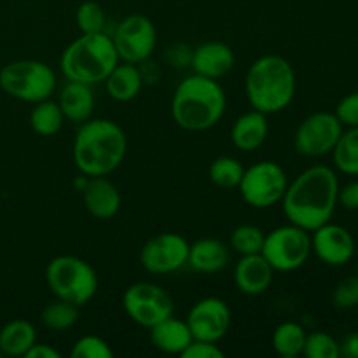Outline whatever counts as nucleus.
Returning <instances> with one entry per match:
<instances>
[{"label": "nucleus", "instance_id": "nucleus-1", "mask_svg": "<svg viewBox=\"0 0 358 358\" xmlns=\"http://www.w3.org/2000/svg\"><path fill=\"white\" fill-rule=\"evenodd\" d=\"M339 178L332 168L315 164L289 182L282 198L283 215L290 224L315 231L332 219L338 206Z\"/></svg>", "mask_w": 358, "mask_h": 358}, {"label": "nucleus", "instance_id": "nucleus-2", "mask_svg": "<svg viewBox=\"0 0 358 358\" xmlns=\"http://www.w3.org/2000/svg\"><path fill=\"white\" fill-rule=\"evenodd\" d=\"M128 152V136L110 119H93L79 124L72 145V159L84 177H108Z\"/></svg>", "mask_w": 358, "mask_h": 358}, {"label": "nucleus", "instance_id": "nucleus-3", "mask_svg": "<svg viewBox=\"0 0 358 358\" xmlns=\"http://www.w3.org/2000/svg\"><path fill=\"white\" fill-rule=\"evenodd\" d=\"M227 98L219 80L192 73L182 79L171 96V119L185 131L199 133L219 124Z\"/></svg>", "mask_w": 358, "mask_h": 358}, {"label": "nucleus", "instance_id": "nucleus-4", "mask_svg": "<svg viewBox=\"0 0 358 358\" xmlns=\"http://www.w3.org/2000/svg\"><path fill=\"white\" fill-rule=\"evenodd\" d=\"M297 79L289 59L278 55H264L255 59L245 77V93L252 108L262 114H276L292 103Z\"/></svg>", "mask_w": 358, "mask_h": 358}, {"label": "nucleus", "instance_id": "nucleus-5", "mask_svg": "<svg viewBox=\"0 0 358 358\" xmlns=\"http://www.w3.org/2000/svg\"><path fill=\"white\" fill-rule=\"evenodd\" d=\"M119 62L121 59L110 35L105 31L80 34V37L63 49L59 56V70L66 80L94 86L103 83Z\"/></svg>", "mask_w": 358, "mask_h": 358}, {"label": "nucleus", "instance_id": "nucleus-6", "mask_svg": "<svg viewBox=\"0 0 358 358\" xmlns=\"http://www.w3.org/2000/svg\"><path fill=\"white\" fill-rule=\"evenodd\" d=\"M45 283L56 299L84 306L98 290V275L93 266L77 255H58L45 266Z\"/></svg>", "mask_w": 358, "mask_h": 358}, {"label": "nucleus", "instance_id": "nucleus-7", "mask_svg": "<svg viewBox=\"0 0 358 358\" xmlns=\"http://www.w3.org/2000/svg\"><path fill=\"white\" fill-rule=\"evenodd\" d=\"M0 90L27 103L48 100L56 90V73L38 59H14L0 69Z\"/></svg>", "mask_w": 358, "mask_h": 358}, {"label": "nucleus", "instance_id": "nucleus-8", "mask_svg": "<svg viewBox=\"0 0 358 358\" xmlns=\"http://www.w3.org/2000/svg\"><path fill=\"white\" fill-rule=\"evenodd\" d=\"M261 254L275 271H296L306 264L311 255L310 231L290 222L287 226L276 227L266 233Z\"/></svg>", "mask_w": 358, "mask_h": 358}, {"label": "nucleus", "instance_id": "nucleus-9", "mask_svg": "<svg viewBox=\"0 0 358 358\" xmlns=\"http://www.w3.org/2000/svg\"><path fill=\"white\" fill-rule=\"evenodd\" d=\"M289 177L275 161H259L245 168L238 191L248 206L266 210L282 203Z\"/></svg>", "mask_w": 358, "mask_h": 358}, {"label": "nucleus", "instance_id": "nucleus-10", "mask_svg": "<svg viewBox=\"0 0 358 358\" xmlns=\"http://www.w3.org/2000/svg\"><path fill=\"white\" fill-rule=\"evenodd\" d=\"M122 308L135 324L150 329L157 322L173 315V299L161 285L136 282L122 294Z\"/></svg>", "mask_w": 358, "mask_h": 358}, {"label": "nucleus", "instance_id": "nucleus-11", "mask_svg": "<svg viewBox=\"0 0 358 358\" xmlns=\"http://www.w3.org/2000/svg\"><path fill=\"white\" fill-rule=\"evenodd\" d=\"M112 42L121 62L138 65L152 56L157 44V30L143 14H129L117 23Z\"/></svg>", "mask_w": 358, "mask_h": 358}, {"label": "nucleus", "instance_id": "nucleus-12", "mask_svg": "<svg viewBox=\"0 0 358 358\" xmlns=\"http://www.w3.org/2000/svg\"><path fill=\"white\" fill-rule=\"evenodd\" d=\"M345 126L334 112H315L303 119L294 135V147L301 156L322 157L334 150Z\"/></svg>", "mask_w": 358, "mask_h": 358}, {"label": "nucleus", "instance_id": "nucleus-13", "mask_svg": "<svg viewBox=\"0 0 358 358\" xmlns=\"http://www.w3.org/2000/svg\"><path fill=\"white\" fill-rule=\"evenodd\" d=\"M189 241L178 233H159L149 238L140 250V264L152 275H171L187 266Z\"/></svg>", "mask_w": 358, "mask_h": 358}, {"label": "nucleus", "instance_id": "nucleus-14", "mask_svg": "<svg viewBox=\"0 0 358 358\" xmlns=\"http://www.w3.org/2000/svg\"><path fill=\"white\" fill-rule=\"evenodd\" d=\"M192 339L219 343L231 329V310L220 297H203L196 301L185 318Z\"/></svg>", "mask_w": 358, "mask_h": 358}, {"label": "nucleus", "instance_id": "nucleus-15", "mask_svg": "<svg viewBox=\"0 0 358 358\" xmlns=\"http://www.w3.org/2000/svg\"><path fill=\"white\" fill-rule=\"evenodd\" d=\"M355 238L346 227L329 220L324 226L311 231V252L324 264L339 268L348 264L355 255Z\"/></svg>", "mask_w": 358, "mask_h": 358}, {"label": "nucleus", "instance_id": "nucleus-16", "mask_svg": "<svg viewBox=\"0 0 358 358\" xmlns=\"http://www.w3.org/2000/svg\"><path fill=\"white\" fill-rule=\"evenodd\" d=\"M80 192L84 206L94 219L110 220L121 210V192L107 177H86Z\"/></svg>", "mask_w": 358, "mask_h": 358}, {"label": "nucleus", "instance_id": "nucleus-17", "mask_svg": "<svg viewBox=\"0 0 358 358\" xmlns=\"http://www.w3.org/2000/svg\"><path fill=\"white\" fill-rule=\"evenodd\" d=\"M236 56L231 45L220 41L203 42L198 48L192 49L191 66L194 73L208 79H222L224 76L233 70Z\"/></svg>", "mask_w": 358, "mask_h": 358}, {"label": "nucleus", "instance_id": "nucleus-18", "mask_svg": "<svg viewBox=\"0 0 358 358\" xmlns=\"http://www.w3.org/2000/svg\"><path fill=\"white\" fill-rule=\"evenodd\" d=\"M275 273L262 254L241 255L234 268V283L245 296H261L271 287Z\"/></svg>", "mask_w": 358, "mask_h": 358}, {"label": "nucleus", "instance_id": "nucleus-19", "mask_svg": "<svg viewBox=\"0 0 358 358\" xmlns=\"http://www.w3.org/2000/svg\"><path fill=\"white\" fill-rule=\"evenodd\" d=\"M56 101H58L59 108L65 115V121L73 122V124H83L93 117L96 98H94L93 86H90V84L66 80Z\"/></svg>", "mask_w": 358, "mask_h": 358}, {"label": "nucleus", "instance_id": "nucleus-20", "mask_svg": "<svg viewBox=\"0 0 358 358\" xmlns=\"http://www.w3.org/2000/svg\"><path fill=\"white\" fill-rule=\"evenodd\" d=\"M229 259V247L217 238H199L189 245L187 266L203 275H215L226 269Z\"/></svg>", "mask_w": 358, "mask_h": 358}, {"label": "nucleus", "instance_id": "nucleus-21", "mask_svg": "<svg viewBox=\"0 0 358 358\" xmlns=\"http://www.w3.org/2000/svg\"><path fill=\"white\" fill-rule=\"evenodd\" d=\"M268 135V115L255 110V108L241 114L231 128V142L234 143L238 150H243V152L261 149Z\"/></svg>", "mask_w": 358, "mask_h": 358}, {"label": "nucleus", "instance_id": "nucleus-22", "mask_svg": "<svg viewBox=\"0 0 358 358\" xmlns=\"http://www.w3.org/2000/svg\"><path fill=\"white\" fill-rule=\"evenodd\" d=\"M149 336L154 348L168 353V355H182V352L192 341V334L189 331L187 322L178 320L173 315L152 325L149 329Z\"/></svg>", "mask_w": 358, "mask_h": 358}, {"label": "nucleus", "instance_id": "nucleus-23", "mask_svg": "<svg viewBox=\"0 0 358 358\" xmlns=\"http://www.w3.org/2000/svg\"><path fill=\"white\" fill-rule=\"evenodd\" d=\"M103 84L112 100L126 103L138 96L143 86V79L138 65L119 62L103 80Z\"/></svg>", "mask_w": 358, "mask_h": 358}, {"label": "nucleus", "instance_id": "nucleus-24", "mask_svg": "<svg viewBox=\"0 0 358 358\" xmlns=\"http://www.w3.org/2000/svg\"><path fill=\"white\" fill-rule=\"evenodd\" d=\"M37 343L34 324L23 318L10 320L0 329V353L3 357H24V353Z\"/></svg>", "mask_w": 358, "mask_h": 358}, {"label": "nucleus", "instance_id": "nucleus-25", "mask_svg": "<svg viewBox=\"0 0 358 358\" xmlns=\"http://www.w3.org/2000/svg\"><path fill=\"white\" fill-rule=\"evenodd\" d=\"M306 336V329L301 324H297V322H283L273 331V350L283 358H296L303 355Z\"/></svg>", "mask_w": 358, "mask_h": 358}, {"label": "nucleus", "instance_id": "nucleus-26", "mask_svg": "<svg viewBox=\"0 0 358 358\" xmlns=\"http://www.w3.org/2000/svg\"><path fill=\"white\" fill-rule=\"evenodd\" d=\"M63 122H65V115H63L58 101L48 98V100L34 103V108L30 112V126L37 135H56L63 128Z\"/></svg>", "mask_w": 358, "mask_h": 358}, {"label": "nucleus", "instance_id": "nucleus-27", "mask_svg": "<svg viewBox=\"0 0 358 358\" xmlns=\"http://www.w3.org/2000/svg\"><path fill=\"white\" fill-rule=\"evenodd\" d=\"M334 166L341 173L358 177V128L343 129L334 150H332Z\"/></svg>", "mask_w": 358, "mask_h": 358}, {"label": "nucleus", "instance_id": "nucleus-28", "mask_svg": "<svg viewBox=\"0 0 358 358\" xmlns=\"http://www.w3.org/2000/svg\"><path fill=\"white\" fill-rule=\"evenodd\" d=\"M41 320L45 329L52 332H65L79 320V306L66 301L55 299L42 310Z\"/></svg>", "mask_w": 358, "mask_h": 358}, {"label": "nucleus", "instance_id": "nucleus-29", "mask_svg": "<svg viewBox=\"0 0 358 358\" xmlns=\"http://www.w3.org/2000/svg\"><path fill=\"white\" fill-rule=\"evenodd\" d=\"M243 164H241L236 157L231 156L215 157L208 168V175L212 184L217 185L219 189H226V191L238 189L241 177H243Z\"/></svg>", "mask_w": 358, "mask_h": 358}, {"label": "nucleus", "instance_id": "nucleus-30", "mask_svg": "<svg viewBox=\"0 0 358 358\" xmlns=\"http://www.w3.org/2000/svg\"><path fill=\"white\" fill-rule=\"evenodd\" d=\"M264 238L266 233L261 227L254 226V224H243L231 233L229 247L240 255L261 254Z\"/></svg>", "mask_w": 358, "mask_h": 358}, {"label": "nucleus", "instance_id": "nucleus-31", "mask_svg": "<svg viewBox=\"0 0 358 358\" xmlns=\"http://www.w3.org/2000/svg\"><path fill=\"white\" fill-rule=\"evenodd\" d=\"M76 23L80 34H101L107 24V14L98 2L86 0L77 7Z\"/></svg>", "mask_w": 358, "mask_h": 358}, {"label": "nucleus", "instance_id": "nucleus-32", "mask_svg": "<svg viewBox=\"0 0 358 358\" xmlns=\"http://www.w3.org/2000/svg\"><path fill=\"white\" fill-rule=\"evenodd\" d=\"M303 355L308 358H339L341 348L336 338H332L327 332L317 331L306 336Z\"/></svg>", "mask_w": 358, "mask_h": 358}, {"label": "nucleus", "instance_id": "nucleus-33", "mask_svg": "<svg viewBox=\"0 0 358 358\" xmlns=\"http://www.w3.org/2000/svg\"><path fill=\"white\" fill-rule=\"evenodd\" d=\"M70 357L72 358H112L114 357V352H112L110 345H108L103 338L94 334H86L73 343Z\"/></svg>", "mask_w": 358, "mask_h": 358}, {"label": "nucleus", "instance_id": "nucleus-34", "mask_svg": "<svg viewBox=\"0 0 358 358\" xmlns=\"http://www.w3.org/2000/svg\"><path fill=\"white\" fill-rule=\"evenodd\" d=\"M332 304L338 310H353L358 306V275L346 276L336 285Z\"/></svg>", "mask_w": 358, "mask_h": 358}, {"label": "nucleus", "instance_id": "nucleus-35", "mask_svg": "<svg viewBox=\"0 0 358 358\" xmlns=\"http://www.w3.org/2000/svg\"><path fill=\"white\" fill-rule=\"evenodd\" d=\"M334 114L346 128H358V91L343 96L336 105Z\"/></svg>", "mask_w": 358, "mask_h": 358}, {"label": "nucleus", "instance_id": "nucleus-36", "mask_svg": "<svg viewBox=\"0 0 358 358\" xmlns=\"http://www.w3.org/2000/svg\"><path fill=\"white\" fill-rule=\"evenodd\" d=\"M182 358H224V352L217 343L192 339L187 348L182 352Z\"/></svg>", "mask_w": 358, "mask_h": 358}, {"label": "nucleus", "instance_id": "nucleus-37", "mask_svg": "<svg viewBox=\"0 0 358 358\" xmlns=\"http://www.w3.org/2000/svg\"><path fill=\"white\" fill-rule=\"evenodd\" d=\"M338 203L346 210H358V180H352L339 187Z\"/></svg>", "mask_w": 358, "mask_h": 358}, {"label": "nucleus", "instance_id": "nucleus-38", "mask_svg": "<svg viewBox=\"0 0 358 358\" xmlns=\"http://www.w3.org/2000/svg\"><path fill=\"white\" fill-rule=\"evenodd\" d=\"M192 49H189L185 44H175L173 48L168 49V59L173 66H187L191 65Z\"/></svg>", "mask_w": 358, "mask_h": 358}, {"label": "nucleus", "instance_id": "nucleus-39", "mask_svg": "<svg viewBox=\"0 0 358 358\" xmlns=\"http://www.w3.org/2000/svg\"><path fill=\"white\" fill-rule=\"evenodd\" d=\"M24 358H62V353L58 350L52 348L51 345H45V343H35L27 353Z\"/></svg>", "mask_w": 358, "mask_h": 358}, {"label": "nucleus", "instance_id": "nucleus-40", "mask_svg": "<svg viewBox=\"0 0 358 358\" xmlns=\"http://www.w3.org/2000/svg\"><path fill=\"white\" fill-rule=\"evenodd\" d=\"M341 348V357L346 358H358V332H352L339 343Z\"/></svg>", "mask_w": 358, "mask_h": 358}, {"label": "nucleus", "instance_id": "nucleus-41", "mask_svg": "<svg viewBox=\"0 0 358 358\" xmlns=\"http://www.w3.org/2000/svg\"><path fill=\"white\" fill-rule=\"evenodd\" d=\"M357 275H358V266H357Z\"/></svg>", "mask_w": 358, "mask_h": 358}]
</instances>
